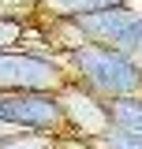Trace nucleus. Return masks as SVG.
<instances>
[{
  "label": "nucleus",
  "mask_w": 142,
  "mask_h": 149,
  "mask_svg": "<svg viewBox=\"0 0 142 149\" xmlns=\"http://www.w3.org/2000/svg\"><path fill=\"white\" fill-rule=\"evenodd\" d=\"M60 63L71 74V82L86 86L101 101L142 93V63L112 45H79V49L64 52Z\"/></svg>",
  "instance_id": "nucleus-1"
},
{
  "label": "nucleus",
  "mask_w": 142,
  "mask_h": 149,
  "mask_svg": "<svg viewBox=\"0 0 142 149\" xmlns=\"http://www.w3.org/2000/svg\"><path fill=\"white\" fill-rule=\"evenodd\" d=\"M71 82L64 63L30 49L0 52V93H60Z\"/></svg>",
  "instance_id": "nucleus-2"
},
{
  "label": "nucleus",
  "mask_w": 142,
  "mask_h": 149,
  "mask_svg": "<svg viewBox=\"0 0 142 149\" xmlns=\"http://www.w3.org/2000/svg\"><path fill=\"white\" fill-rule=\"evenodd\" d=\"M75 37L82 45H112L127 56H138L142 45V15L135 8H105V11H93V15H79L67 19Z\"/></svg>",
  "instance_id": "nucleus-3"
},
{
  "label": "nucleus",
  "mask_w": 142,
  "mask_h": 149,
  "mask_svg": "<svg viewBox=\"0 0 142 149\" xmlns=\"http://www.w3.org/2000/svg\"><path fill=\"white\" fill-rule=\"evenodd\" d=\"M0 123L30 134L67 138V123L56 93H0Z\"/></svg>",
  "instance_id": "nucleus-4"
},
{
  "label": "nucleus",
  "mask_w": 142,
  "mask_h": 149,
  "mask_svg": "<svg viewBox=\"0 0 142 149\" xmlns=\"http://www.w3.org/2000/svg\"><path fill=\"white\" fill-rule=\"evenodd\" d=\"M60 101V112H64V123H67L71 138H82V142H93L112 130V119H108V104L101 97H93L86 86L79 82H67L64 90L56 93Z\"/></svg>",
  "instance_id": "nucleus-5"
},
{
  "label": "nucleus",
  "mask_w": 142,
  "mask_h": 149,
  "mask_svg": "<svg viewBox=\"0 0 142 149\" xmlns=\"http://www.w3.org/2000/svg\"><path fill=\"white\" fill-rule=\"evenodd\" d=\"M127 0H37V15L41 19H79L93 15L105 8H124Z\"/></svg>",
  "instance_id": "nucleus-6"
},
{
  "label": "nucleus",
  "mask_w": 142,
  "mask_h": 149,
  "mask_svg": "<svg viewBox=\"0 0 142 149\" xmlns=\"http://www.w3.org/2000/svg\"><path fill=\"white\" fill-rule=\"evenodd\" d=\"M105 104H108L112 130H124V134H135V138H142V93L116 97V101H105Z\"/></svg>",
  "instance_id": "nucleus-7"
},
{
  "label": "nucleus",
  "mask_w": 142,
  "mask_h": 149,
  "mask_svg": "<svg viewBox=\"0 0 142 149\" xmlns=\"http://www.w3.org/2000/svg\"><path fill=\"white\" fill-rule=\"evenodd\" d=\"M0 149H60V138H53V134H30V130H19V134H11Z\"/></svg>",
  "instance_id": "nucleus-8"
},
{
  "label": "nucleus",
  "mask_w": 142,
  "mask_h": 149,
  "mask_svg": "<svg viewBox=\"0 0 142 149\" xmlns=\"http://www.w3.org/2000/svg\"><path fill=\"white\" fill-rule=\"evenodd\" d=\"M90 146L93 149H142V138L124 134V130H108V134H101V138H93Z\"/></svg>",
  "instance_id": "nucleus-9"
},
{
  "label": "nucleus",
  "mask_w": 142,
  "mask_h": 149,
  "mask_svg": "<svg viewBox=\"0 0 142 149\" xmlns=\"http://www.w3.org/2000/svg\"><path fill=\"white\" fill-rule=\"evenodd\" d=\"M19 37H22V22L11 19V15H0V52L19 45Z\"/></svg>",
  "instance_id": "nucleus-10"
},
{
  "label": "nucleus",
  "mask_w": 142,
  "mask_h": 149,
  "mask_svg": "<svg viewBox=\"0 0 142 149\" xmlns=\"http://www.w3.org/2000/svg\"><path fill=\"white\" fill-rule=\"evenodd\" d=\"M60 149H93V146L82 142V138H71V134H67V138H60Z\"/></svg>",
  "instance_id": "nucleus-11"
},
{
  "label": "nucleus",
  "mask_w": 142,
  "mask_h": 149,
  "mask_svg": "<svg viewBox=\"0 0 142 149\" xmlns=\"http://www.w3.org/2000/svg\"><path fill=\"white\" fill-rule=\"evenodd\" d=\"M11 134H19V130H15V127H8V123H0V146H4Z\"/></svg>",
  "instance_id": "nucleus-12"
},
{
  "label": "nucleus",
  "mask_w": 142,
  "mask_h": 149,
  "mask_svg": "<svg viewBox=\"0 0 142 149\" xmlns=\"http://www.w3.org/2000/svg\"><path fill=\"white\" fill-rule=\"evenodd\" d=\"M135 60H138V63H142V45H138V56H135Z\"/></svg>",
  "instance_id": "nucleus-13"
}]
</instances>
